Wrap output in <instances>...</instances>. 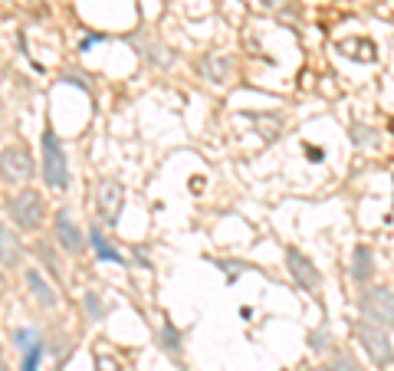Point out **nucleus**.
<instances>
[{"label": "nucleus", "instance_id": "20e7f679", "mask_svg": "<svg viewBox=\"0 0 394 371\" xmlns=\"http://www.w3.org/2000/svg\"><path fill=\"white\" fill-rule=\"evenodd\" d=\"M358 309H362L365 322L381 326V328H394V293L391 289H368V293H362Z\"/></svg>", "mask_w": 394, "mask_h": 371}, {"label": "nucleus", "instance_id": "ddd939ff", "mask_svg": "<svg viewBox=\"0 0 394 371\" xmlns=\"http://www.w3.org/2000/svg\"><path fill=\"white\" fill-rule=\"evenodd\" d=\"M83 309H85V316L92 319V322H102V319H106V306H102V296L92 293V289H89V293L83 296Z\"/></svg>", "mask_w": 394, "mask_h": 371}, {"label": "nucleus", "instance_id": "9b49d317", "mask_svg": "<svg viewBox=\"0 0 394 371\" xmlns=\"http://www.w3.org/2000/svg\"><path fill=\"white\" fill-rule=\"evenodd\" d=\"M372 276H374V253H372V247L358 243L352 250V279L355 283H368Z\"/></svg>", "mask_w": 394, "mask_h": 371}, {"label": "nucleus", "instance_id": "39448f33", "mask_svg": "<svg viewBox=\"0 0 394 371\" xmlns=\"http://www.w3.org/2000/svg\"><path fill=\"white\" fill-rule=\"evenodd\" d=\"M33 175V158L27 152V145H7L3 152H0V177H3V184H20L27 177Z\"/></svg>", "mask_w": 394, "mask_h": 371}, {"label": "nucleus", "instance_id": "4468645a", "mask_svg": "<svg viewBox=\"0 0 394 371\" xmlns=\"http://www.w3.org/2000/svg\"><path fill=\"white\" fill-rule=\"evenodd\" d=\"M161 345H164V351H171V355H181V332L171 326V322L161 326Z\"/></svg>", "mask_w": 394, "mask_h": 371}, {"label": "nucleus", "instance_id": "9d476101", "mask_svg": "<svg viewBox=\"0 0 394 371\" xmlns=\"http://www.w3.org/2000/svg\"><path fill=\"white\" fill-rule=\"evenodd\" d=\"M23 263V247L17 240V233H13L7 224H0V266H20Z\"/></svg>", "mask_w": 394, "mask_h": 371}, {"label": "nucleus", "instance_id": "0eeeda50", "mask_svg": "<svg viewBox=\"0 0 394 371\" xmlns=\"http://www.w3.org/2000/svg\"><path fill=\"white\" fill-rule=\"evenodd\" d=\"M286 270H289V276L296 279V286L302 289V293H319L322 276H319V270L312 266V260L302 250L289 247L286 250Z\"/></svg>", "mask_w": 394, "mask_h": 371}, {"label": "nucleus", "instance_id": "6ab92c4d", "mask_svg": "<svg viewBox=\"0 0 394 371\" xmlns=\"http://www.w3.org/2000/svg\"><path fill=\"white\" fill-rule=\"evenodd\" d=\"M332 371H358V368L352 365V358H349V355H339V361H335V368H332Z\"/></svg>", "mask_w": 394, "mask_h": 371}, {"label": "nucleus", "instance_id": "7ed1b4c3", "mask_svg": "<svg viewBox=\"0 0 394 371\" xmlns=\"http://www.w3.org/2000/svg\"><path fill=\"white\" fill-rule=\"evenodd\" d=\"M352 332L358 335V342H362L365 351L372 355L374 365H391L394 361V349H391V339H388V328L372 326V322H365V319H355Z\"/></svg>", "mask_w": 394, "mask_h": 371}, {"label": "nucleus", "instance_id": "f8f14e48", "mask_svg": "<svg viewBox=\"0 0 394 371\" xmlns=\"http://www.w3.org/2000/svg\"><path fill=\"white\" fill-rule=\"evenodd\" d=\"M89 243H92V253H96V260H102V263H118V266H128V260L115 250V247H112V243L106 240V233H102L99 227L89 230Z\"/></svg>", "mask_w": 394, "mask_h": 371}, {"label": "nucleus", "instance_id": "aec40b11", "mask_svg": "<svg viewBox=\"0 0 394 371\" xmlns=\"http://www.w3.org/2000/svg\"><path fill=\"white\" fill-rule=\"evenodd\" d=\"M135 260H139L141 266H151V260H148V256H145V253H141V250H135Z\"/></svg>", "mask_w": 394, "mask_h": 371}, {"label": "nucleus", "instance_id": "f3484780", "mask_svg": "<svg viewBox=\"0 0 394 371\" xmlns=\"http://www.w3.org/2000/svg\"><path fill=\"white\" fill-rule=\"evenodd\" d=\"M36 256L43 260V266H46L50 273L59 276V260H56V253L50 250V243H36Z\"/></svg>", "mask_w": 394, "mask_h": 371}, {"label": "nucleus", "instance_id": "f257e3e1", "mask_svg": "<svg viewBox=\"0 0 394 371\" xmlns=\"http://www.w3.org/2000/svg\"><path fill=\"white\" fill-rule=\"evenodd\" d=\"M40 171L50 191H66L69 187V161H66V148L59 145L53 129L43 131V152H40Z\"/></svg>", "mask_w": 394, "mask_h": 371}, {"label": "nucleus", "instance_id": "4be33fe9", "mask_svg": "<svg viewBox=\"0 0 394 371\" xmlns=\"http://www.w3.org/2000/svg\"><path fill=\"white\" fill-rule=\"evenodd\" d=\"M0 371H10V365H7V361L0 358Z\"/></svg>", "mask_w": 394, "mask_h": 371}, {"label": "nucleus", "instance_id": "f03ea898", "mask_svg": "<svg viewBox=\"0 0 394 371\" xmlns=\"http://www.w3.org/2000/svg\"><path fill=\"white\" fill-rule=\"evenodd\" d=\"M7 208H10V217L20 230H40L43 217H46V201L36 187H20Z\"/></svg>", "mask_w": 394, "mask_h": 371}, {"label": "nucleus", "instance_id": "dca6fc26", "mask_svg": "<svg viewBox=\"0 0 394 371\" xmlns=\"http://www.w3.org/2000/svg\"><path fill=\"white\" fill-rule=\"evenodd\" d=\"M40 339H43V335L36 332V328H17V332H13V345H17V351H27L30 345H36Z\"/></svg>", "mask_w": 394, "mask_h": 371}, {"label": "nucleus", "instance_id": "a211bd4d", "mask_svg": "<svg viewBox=\"0 0 394 371\" xmlns=\"http://www.w3.org/2000/svg\"><path fill=\"white\" fill-rule=\"evenodd\" d=\"M309 342H312V349H316V351H325V342H329V345H332V335H329V339H325V332H312V335H309Z\"/></svg>", "mask_w": 394, "mask_h": 371}, {"label": "nucleus", "instance_id": "1a4fd4ad", "mask_svg": "<svg viewBox=\"0 0 394 371\" xmlns=\"http://www.w3.org/2000/svg\"><path fill=\"white\" fill-rule=\"evenodd\" d=\"M23 279H27V286H30V293H33V299L40 303L43 309H53L56 303H59V296H56V289L50 283H46V276L36 270V266H30L27 273H23Z\"/></svg>", "mask_w": 394, "mask_h": 371}, {"label": "nucleus", "instance_id": "6e6552de", "mask_svg": "<svg viewBox=\"0 0 394 371\" xmlns=\"http://www.w3.org/2000/svg\"><path fill=\"white\" fill-rule=\"evenodd\" d=\"M53 237L56 243H59V250L66 253H83L85 250V237H83V230H79V224L73 220V214L66 208H59L53 214Z\"/></svg>", "mask_w": 394, "mask_h": 371}, {"label": "nucleus", "instance_id": "412c9836", "mask_svg": "<svg viewBox=\"0 0 394 371\" xmlns=\"http://www.w3.org/2000/svg\"><path fill=\"white\" fill-rule=\"evenodd\" d=\"M306 152H309V158H312V161H319V158H322V152H319V148H312V145H309V148H306Z\"/></svg>", "mask_w": 394, "mask_h": 371}, {"label": "nucleus", "instance_id": "423d86ee", "mask_svg": "<svg viewBox=\"0 0 394 371\" xmlns=\"http://www.w3.org/2000/svg\"><path fill=\"white\" fill-rule=\"evenodd\" d=\"M96 208H99V217H102V224L115 227L118 217H122V208H125V187L118 184L115 177L99 181V187H96Z\"/></svg>", "mask_w": 394, "mask_h": 371}, {"label": "nucleus", "instance_id": "2eb2a0df", "mask_svg": "<svg viewBox=\"0 0 394 371\" xmlns=\"http://www.w3.org/2000/svg\"><path fill=\"white\" fill-rule=\"evenodd\" d=\"M20 355H23L20 371H36L40 368V361H43V355H46V345H43V339H40L36 345H30L27 351H20Z\"/></svg>", "mask_w": 394, "mask_h": 371}]
</instances>
